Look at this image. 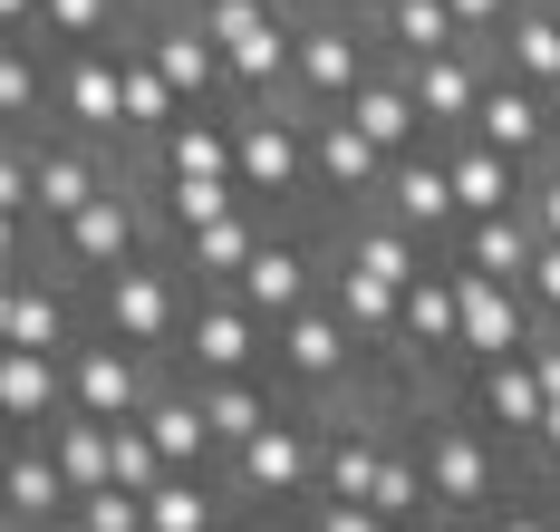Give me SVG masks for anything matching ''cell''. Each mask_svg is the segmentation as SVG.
Instances as JSON below:
<instances>
[{
	"label": "cell",
	"mask_w": 560,
	"mask_h": 532,
	"mask_svg": "<svg viewBox=\"0 0 560 532\" xmlns=\"http://www.w3.org/2000/svg\"><path fill=\"white\" fill-rule=\"evenodd\" d=\"M271 378L290 397H310V407H348V397L387 388L396 358L377 349V339H358V329L338 320V300H310V310L271 320Z\"/></svg>",
	"instance_id": "6da1fadb"
},
{
	"label": "cell",
	"mask_w": 560,
	"mask_h": 532,
	"mask_svg": "<svg viewBox=\"0 0 560 532\" xmlns=\"http://www.w3.org/2000/svg\"><path fill=\"white\" fill-rule=\"evenodd\" d=\"M194 271H184V252H174V233H155L136 262H116L107 281L88 291V320L97 329H116L126 349H145V358H174L184 349V320H194Z\"/></svg>",
	"instance_id": "7a4b0ae2"
},
{
	"label": "cell",
	"mask_w": 560,
	"mask_h": 532,
	"mask_svg": "<svg viewBox=\"0 0 560 532\" xmlns=\"http://www.w3.org/2000/svg\"><path fill=\"white\" fill-rule=\"evenodd\" d=\"M319 446H329V407H310V397L280 388V416L232 455V494H242L271 532H290V523H300V504L319 494Z\"/></svg>",
	"instance_id": "3957f363"
},
{
	"label": "cell",
	"mask_w": 560,
	"mask_h": 532,
	"mask_svg": "<svg viewBox=\"0 0 560 532\" xmlns=\"http://www.w3.org/2000/svg\"><path fill=\"white\" fill-rule=\"evenodd\" d=\"M232 175L252 184V204L271 213H310L319 184H310V107L300 97H232Z\"/></svg>",
	"instance_id": "277c9868"
},
{
	"label": "cell",
	"mask_w": 560,
	"mask_h": 532,
	"mask_svg": "<svg viewBox=\"0 0 560 532\" xmlns=\"http://www.w3.org/2000/svg\"><path fill=\"white\" fill-rule=\"evenodd\" d=\"M155 233H165V213H155V184H145V175H116L107 194L88 204V213H68V223H58V233H39L30 252H49L58 271H78V281L97 291L116 262H136Z\"/></svg>",
	"instance_id": "5b68a950"
},
{
	"label": "cell",
	"mask_w": 560,
	"mask_h": 532,
	"mask_svg": "<svg viewBox=\"0 0 560 532\" xmlns=\"http://www.w3.org/2000/svg\"><path fill=\"white\" fill-rule=\"evenodd\" d=\"M49 126L58 136H88L126 165V49H58V78H49Z\"/></svg>",
	"instance_id": "8992f818"
},
{
	"label": "cell",
	"mask_w": 560,
	"mask_h": 532,
	"mask_svg": "<svg viewBox=\"0 0 560 532\" xmlns=\"http://www.w3.org/2000/svg\"><path fill=\"white\" fill-rule=\"evenodd\" d=\"M174 368L184 378H271V320L242 291H194V320H184Z\"/></svg>",
	"instance_id": "52a82bcc"
},
{
	"label": "cell",
	"mask_w": 560,
	"mask_h": 532,
	"mask_svg": "<svg viewBox=\"0 0 560 532\" xmlns=\"http://www.w3.org/2000/svg\"><path fill=\"white\" fill-rule=\"evenodd\" d=\"M174 378V358H145V349H126L116 329H97L88 320V339L68 349V407H88V416H145V397Z\"/></svg>",
	"instance_id": "ba28073f"
},
{
	"label": "cell",
	"mask_w": 560,
	"mask_h": 532,
	"mask_svg": "<svg viewBox=\"0 0 560 532\" xmlns=\"http://www.w3.org/2000/svg\"><path fill=\"white\" fill-rule=\"evenodd\" d=\"M522 349H532V300L493 271H474V262H454V368H493V358H522Z\"/></svg>",
	"instance_id": "9c48e42d"
},
{
	"label": "cell",
	"mask_w": 560,
	"mask_h": 532,
	"mask_svg": "<svg viewBox=\"0 0 560 532\" xmlns=\"http://www.w3.org/2000/svg\"><path fill=\"white\" fill-rule=\"evenodd\" d=\"M387 165H396V155L348 117V107H310V184H319V213H358V204H377Z\"/></svg>",
	"instance_id": "30bf717a"
},
{
	"label": "cell",
	"mask_w": 560,
	"mask_h": 532,
	"mask_svg": "<svg viewBox=\"0 0 560 532\" xmlns=\"http://www.w3.org/2000/svg\"><path fill=\"white\" fill-rule=\"evenodd\" d=\"M78 484L49 455V436H0V532H68Z\"/></svg>",
	"instance_id": "8fae6325"
},
{
	"label": "cell",
	"mask_w": 560,
	"mask_h": 532,
	"mask_svg": "<svg viewBox=\"0 0 560 532\" xmlns=\"http://www.w3.org/2000/svg\"><path fill=\"white\" fill-rule=\"evenodd\" d=\"M406 78H416V107L435 126V146H454V136L474 126V107H483V88L503 78V59H493V39H454L435 59H416Z\"/></svg>",
	"instance_id": "7c38bea8"
},
{
	"label": "cell",
	"mask_w": 560,
	"mask_h": 532,
	"mask_svg": "<svg viewBox=\"0 0 560 532\" xmlns=\"http://www.w3.org/2000/svg\"><path fill=\"white\" fill-rule=\"evenodd\" d=\"M435 378H445V388H464V407L483 416L512 455L541 436V368H532V349H522V358H493V368H435Z\"/></svg>",
	"instance_id": "4fadbf2b"
},
{
	"label": "cell",
	"mask_w": 560,
	"mask_h": 532,
	"mask_svg": "<svg viewBox=\"0 0 560 532\" xmlns=\"http://www.w3.org/2000/svg\"><path fill=\"white\" fill-rule=\"evenodd\" d=\"M377 204H387L406 233H425L435 252H454V233H464V204H454L445 146H416V155H396V165H387V184H377Z\"/></svg>",
	"instance_id": "5bb4252c"
},
{
	"label": "cell",
	"mask_w": 560,
	"mask_h": 532,
	"mask_svg": "<svg viewBox=\"0 0 560 532\" xmlns=\"http://www.w3.org/2000/svg\"><path fill=\"white\" fill-rule=\"evenodd\" d=\"M464 136H483V146H503V155H522V165H551L560 155V126H551V97L532 88V78H493L483 88V107H474V126Z\"/></svg>",
	"instance_id": "9a60e30c"
},
{
	"label": "cell",
	"mask_w": 560,
	"mask_h": 532,
	"mask_svg": "<svg viewBox=\"0 0 560 532\" xmlns=\"http://www.w3.org/2000/svg\"><path fill=\"white\" fill-rule=\"evenodd\" d=\"M145 436L165 446L174 474H232V465H223V436H213V407H203V388H194L184 368L145 397Z\"/></svg>",
	"instance_id": "2e32d148"
},
{
	"label": "cell",
	"mask_w": 560,
	"mask_h": 532,
	"mask_svg": "<svg viewBox=\"0 0 560 532\" xmlns=\"http://www.w3.org/2000/svg\"><path fill=\"white\" fill-rule=\"evenodd\" d=\"M329 233H338V252H348V262H368V271H377V281H396V291H406V281H425V271L445 262V252H435L425 233H406V223H396L387 204L329 213Z\"/></svg>",
	"instance_id": "e0dca14e"
},
{
	"label": "cell",
	"mask_w": 560,
	"mask_h": 532,
	"mask_svg": "<svg viewBox=\"0 0 560 532\" xmlns=\"http://www.w3.org/2000/svg\"><path fill=\"white\" fill-rule=\"evenodd\" d=\"M445 175H454L464 223H483V213H522V194H532V165L503 155V146H483V136H454V146H445Z\"/></svg>",
	"instance_id": "ac0fdd59"
},
{
	"label": "cell",
	"mask_w": 560,
	"mask_h": 532,
	"mask_svg": "<svg viewBox=\"0 0 560 532\" xmlns=\"http://www.w3.org/2000/svg\"><path fill=\"white\" fill-rule=\"evenodd\" d=\"M348 117L368 126L387 155H416V146H435V126H425V107H416V78H406L396 59H377L358 88H348Z\"/></svg>",
	"instance_id": "d6986e66"
},
{
	"label": "cell",
	"mask_w": 560,
	"mask_h": 532,
	"mask_svg": "<svg viewBox=\"0 0 560 532\" xmlns=\"http://www.w3.org/2000/svg\"><path fill=\"white\" fill-rule=\"evenodd\" d=\"M396 358L416 378L454 368V262H435L425 281H406V320H396Z\"/></svg>",
	"instance_id": "ffe728a7"
},
{
	"label": "cell",
	"mask_w": 560,
	"mask_h": 532,
	"mask_svg": "<svg viewBox=\"0 0 560 532\" xmlns=\"http://www.w3.org/2000/svg\"><path fill=\"white\" fill-rule=\"evenodd\" d=\"M58 407H68V358L0 349V436H39Z\"/></svg>",
	"instance_id": "44dd1931"
},
{
	"label": "cell",
	"mask_w": 560,
	"mask_h": 532,
	"mask_svg": "<svg viewBox=\"0 0 560 532\" xmlns=\"http://www.w3.org/2000/svg\"><path fill=\"white\" fill-rule=\"evenodd\" d=\"M271 223H280L271 204H242V213H223L213 233H174V252H184V271H194L203 291H232V281H242V262L261 252V233H271Z\"/></svg>",
	"instance_id": "7402d4cb"
},
{
	"label": "cell",
	"mask_w": 560,
	"mask_h": 532,
	"mask_svg": "<svg viewBox=\"0 0 560 532\" xmlns=\"http://www.w3.org/2000/svg\"><path fill=\"white\" fill-rule=\"evenodd\" d=\"M329 242H338V233H329ZM329 300H338V320H348L358 339H377V349L396 358V320H406V291H396V281H377L368 262H348V252H338V262H329Z\"/></svg>",
	"instance_id": "603a6c76"
},
{
	"label": "cell",
	"mask_w": 560,
	"mask_h": 532,
	"mask_svg": "<svg viewBox=\"0 0 560 532\" xmlns=\"http://www.w3.org/2000/svg\"><path fill=\"white\" fill-rule=\"evenodd\" d=\"M155 184V213H165V233H213L223 213L252 204V184L242 175H145Z\"/></svg>",
	"instance_id": "cb8c5ba5"
},
{
	"label": "cell",
	"mask_w": 560,
	"mask_h": 532,
	"mask_svg": "<svg viewBox=\"0 0 560 532\" xmlns=\"http://www.w3.org/2000/svg\"><path fill=\"white\" fill-rule=\"evenodd\" d=\"M532 252H541V233H532V213H483V223H464L454 233V262H474V271H493V281H532Z\"/></svg>",
	"instance_id": "d4e9b609"
},
{
	"label": "cell",
	"mask_w": 560,
	"mask_h": 532,
	"mask_svg": "<svg viewBox=\"0 0 560 532\" xmlns=\"http://www.w3.org/2000/svg\"><path fill=\"white\" fill-rule=\"evenodd\" d=\"M194 388H203V407H213L223 465H232V455H242V446H252V436L280 416V378H194Z\"/></svg>",
	"instance_id": "484cf974"
},
{
	"label": "cell",
	"mask_w": 560,
	"mask_h": 532,
	"mask_svg": "<svg viewBox=\"0 0 560 532\" xmlns=\"http://www.w3.org/2000/svg\"><path fill=\"white\" fill-rule=\"evenodd\" d=\"M377 39H387L396 68H416V59H435V49H454L464 20H454V0H377Z\"/></svg>",
	"instance_id": "4316f807"
},
{
	"label": "cell",
	"mask_w": 560,
	"mask_h": 532,
	"mask_svg": "<svg viewBox=\"0 0 560 532\" xmlns=\"http://www.w3.org/2000/svg\"><path fill=\"white\" fill-rule=\"evenodd\" d=\"M493 59L512 68V78H532V88H551L560 78V20H551V0H522L503 30H493Z\"/></svg>",
	"instance_id": "83f0119b"
},
{
	"label": "cell",
	"mask_w": 560,
	"mask_h": 532,
	"mask_svg": "<svg viewBox=\"0 0 560 532\" xmlns=\"http://www.w3.org/2000/svg\"><path fill=\"white\" fill-rule=\"evenodd\" d=\"M126 20H136V0H39L49 49H107V39H126Z\"/></svg>",
	"instance_id": "f1b7e54d"
},
{
	"label": "cell",
	"mask_w": 560,
	"mask_h": 532,
	"mask_svg": "<svg viewBox=\"0 0 560 532\" xmlns=\"http://www.w3.org/2000/svg\"><path fill=\"white\" fill-rule=\"evenodd\" d=\"M68 532H145V494L136 484H88L68 504Z\"/></svg>",
	"instance_id": "f546056e"
},
{
	"label": "cell",
	"mask_w": 560,
	"mask_h": 532,
	"mask_svg": "<svg viewBox=\"0 0 560 532\" xmlns=\"http://www.w3.org/2000/svg\"><path fill=\"white\" fill-rule=\"evenodd\" d=\"M165 446H155V436H145V416H116V484H136V494H155V484H165Z\"/></svg>",
	"instance_id": "4dcf8cb0"
},
{
	"label": "cell",
	"mask_w": 560,
	"mask_h": 532,
	"mask_svg": "<svg viewBox=\"0 0 560 532\" xmlns=\"http://www.w3.org/2000/svg\"><path fill=\"white\" fill-rule=\"evenodd\" d=\"M522 213H532V233L560 242V155L551 165H532V194H522Z\"/></svg>",
	"instance_id": "1f68e13d"
},
{
	"label": "cell",
	"mask_w": 560,
	"mask_h": 532,
	"mask_svg": "<svg viewBox=\"0 0 560 532\" xmlns=\"http://www.w3.org/2000/svg\"><path fill=\"white\" fill-rule=\"evenodd\" d=\"M522 300H532V320H560V242H541V252H532V281H522Z\"/></svg>",
	"instance_id": "d6a6232c"
},
{
	"label": "cell",
	"mask_w": 560,
	"mask_h": 532,
	"mask_svg": "<svg viewBox=\"0 0 560 532\" xmlns=\"http://www.w3.org/2000/svg\"><path fill=\"white\" fill-rule=\"evenodd\" d=\"M512 10H522V0H454V20H464V39H493V30H503Z\"/></svg>",
	"instance_id": "836d02e7"
},
{
	"label": "cell",
	"mask_w": 560,
	"mask_h": 532,
	"mask_svg": "<svg viewBox=\"0 0 560 532\" xmlns=\"http://www.w3.org/2000/svg\"><path fill=\"white\" fill-rule=\"evenodd\" d=\"M445 532H493V513H445Z\"/></svg>",
	"instance_id": "e575fe53"
},
{
	"label": "cell",
	"mask_w": 560,
	"mask_h": 532,
	"mask_svg": "<svg viewBox=\"0 0 560 532\" xmlns=\"http://www.w3.org/2000/svg\"><path fill=\"white\" fill-rule=\"evenodd\" d=\"M541 97H551V126H560V78H551V88H541Z\"/></svg>",
	"instance_id": "d590c367"
},
{
	"label": "cell",
	"mask_w": 560,
	"mask_h": 532,
	"mask_svg": "<svg viewBox=\"0 0 560 532\" xmlns=\"http://www.w3.org/2000/svg\"><path fill=\"white\" fill-rule=\"evenodd\" d=\"M406 532H445V523H406Z\"/></svg>",
	"instance_id": "8d00e7d4"
},
{
	"label": "cell",
	"mask_w": 560,
	"mask_h": 532,
	"mask_svg": "<svg viewBox=\"0 0 560 532\" xmlns=\"http://www.w3.org/2000/svg\"><path fill=\"white\" fill-rule=\"evenodd\" d=\"M551 20H560V0H551Z\"/></svg>",
	"instance_id": "74e56055"
}]
</instances>
